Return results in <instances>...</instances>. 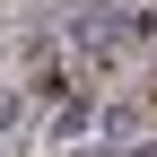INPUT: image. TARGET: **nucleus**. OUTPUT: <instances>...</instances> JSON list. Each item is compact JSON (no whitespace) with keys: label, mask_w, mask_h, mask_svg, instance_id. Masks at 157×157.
Segmentation results:
<instances>
[{"label":"nucleus","mask_w":157,"mask_h":157,"mask_svg":"<svg viewBox=\"0 0 157 157\" xmlns=\"http://www.w3.org/2000/svg\"><path fill=\"white\" fill-rule=\"evenodd\" d=\"M122 26H131V17L113 9V0H87V9L70 17V35H78V44H87V52H105V44H113V35H122Z\"/></svg>","instance_id":"obj_1"},{"label":"nucleus","mask_w":157,"mask_h":157,"mask_svg":"<svg viewBox=\"0 0 157 157\" xmlns=\"http://www.w3.org/2000/svg\"><path fill=\"white\" fill-rule=\"evenodd\" d=\"M9 122H17V96H0V131H9Z\"/></svg>","instance_id":"obj_2"},{"label":"nucleus","mask_w":157,"mask_h":157,"mask_svg":"<svg viewBox=\"0 0 157 157\" xmlns=\"http://www.w3.org/2000/svg\"><path fill=\"white\" fill-rule=\"evenodd\" d=\"M140 35H148V44H157V17H140Z\"/></svg>","instance_id":"obj_3"}]
</instances>
